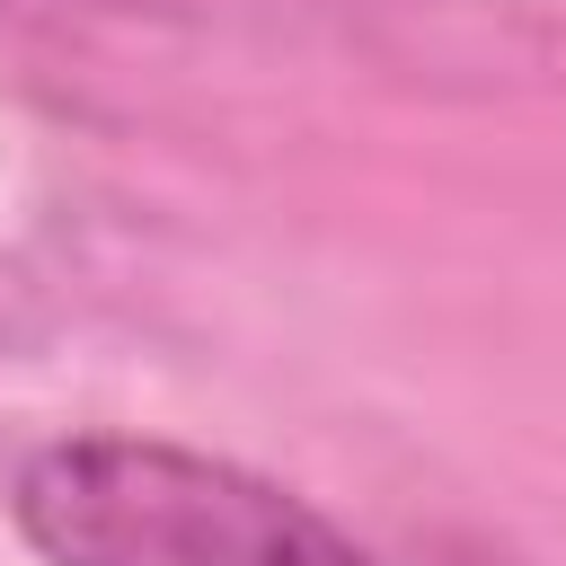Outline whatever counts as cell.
I'll return each mask as SVG.
<instances>
[{"mask_svg":"<svg viewBox=\"0 0 566 566\" xmlns=\"http://www.w3.org/2000/svg\"><path fill=\"white\" fill-rule=\"evenodd\" d=\"M9 513L44 566H380L292 486L159 433L44 442Z\"/></svg>","mask_w":566,"mask_h":566,"instance_id":"1","label":"cell"},{"mask_svg":"<svg viewBox=\"0 0 566 566\" xmlns=\"http://www.w3.org/2000/svg\"><path fill=\"white\" fill-rule=\"evenodd\" d=\"M27 336H35V283L0 256V354H18Z\"/></svg>","mask_w":566,"mask_h":566,"instance_id":"2","label":"cell"}]
</instances>
